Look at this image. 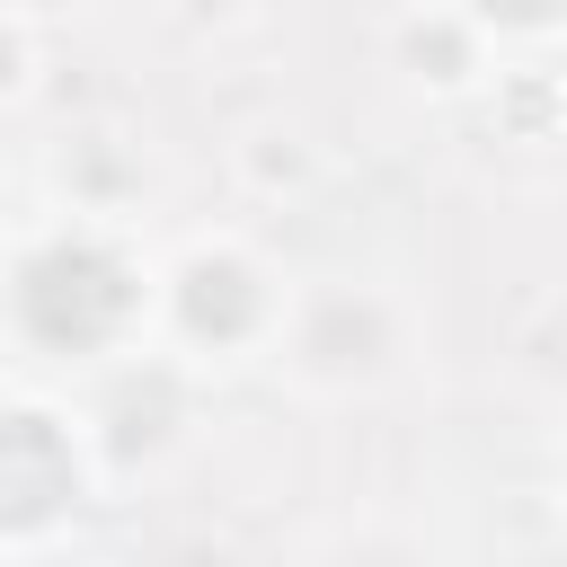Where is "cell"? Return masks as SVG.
Listing matches in <instances>:
<instances>
[{
  "label": "cell",
  "mask_w": 567,
  "mask_h": 567,
  "mask_svg": "<svg viewBox=\"0 0 567 567\" xmlns=\"http://www.w3.org/2000/svg\"><path fill=\"white\" fill-rule=\"evenodd\" d=\"M186 319H195V328H239V319H248L239 275H230V266H195V275H186Z\"/></svg>",
  "instance_id": "obj_2"
},
{
  "label": "cell",
  "mask_w": 567,
  "mask_h": 567,
  "mask_svg": "<svg viewBox=\"0 0 567 567\" xmlns=\"http://www.w3.org/2000/svg\"><path fill=\"white\" fill-rule=\"evenodd\" d=\"M124 266L97 257V248H53L35 275H27V319L62 346H97L115 319H124Z\"/></svg>",
  "instance_id": "obj_1"
}]
</instances>
